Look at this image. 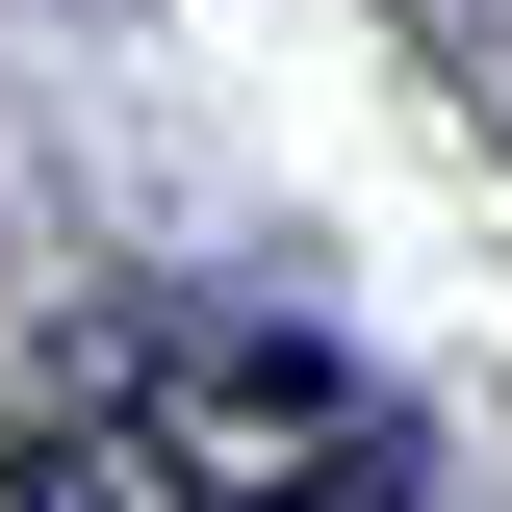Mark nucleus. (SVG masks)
Masks as SVG:
<instances>
[{
    "mask_svg": "<svg viewBox=\"0 0 512 512\" xmlns=\"http://www.w3.org/2000/svg\"><path fill=\"white\" fill-rule=\"evenodd\" d=\"M128 461L180 512H410V410L282 308H128Z\"/></svg>",
    "mask_w": 512,
    "mask_h": 512,
    "instance_id": "1",
    "label": "nucleus"
},
{
    "mask_svg": "<svg viewBox=\"0 0 512 512\" xmlns=\"http://www.w3.org/2000/svg\"><path fill=\"white\" fill-rule=\"evenodd\" d=\"M0 512H77V487H52V461H0Z\"/></svg>",
    "mask_w": 512,
    "mask_h": 512,
    "instance_id": "2",
    "label": "nucleus"
}]
</instances>
